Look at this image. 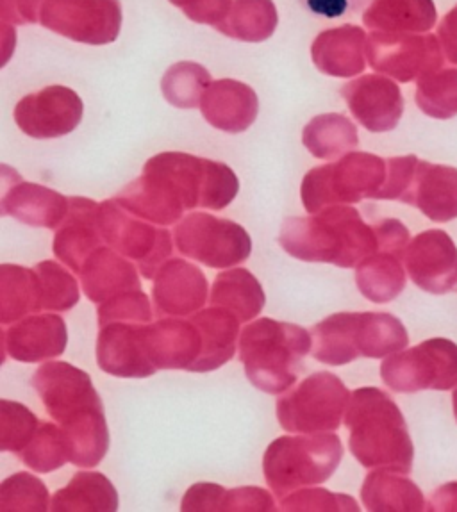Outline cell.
I'll list each match as a JSON object with an SVG mask.
<instances>
[{"label": "cell", "mask_w": 457, "mask_h": 512, "mask_svg": "<svg viewBox=\"0 0 457 512\" xmlns=\"http://www.w3.org/2000/svg\"><path fill=\"white\" fill-rule=\"evenodd\" d=\"M202 352L199 327L192 320L165 318L147 325V354L156 370L192 372Z\"/></svg>", "instance_id": "603a6c76"}, {"label": "cell", "mask_w": 457, "mask_h": 512, "mask_svg": "<svg viewBox=\"0 0 457 512\" xmlns=\"http://www.w3.org/2000/svg\"><path fill=\"white\" fill-rule=\"evenodd\" d=\"M306 11L313 17L336 20V18L350 17L368 8L372 0H299Z\"/></svg>", "instance_id": "f907efd6"}, {"label": "cell", "mask_w": 457, "mask_h": 512, "mask_svg": "<svg viewBox=\"0 0 457 512\" xmlns=\"http://www.w3.org/2000/svg\"><path fill=\"white\" fill-rule=\"evenodd\" d=\"M150 300L142 290L127 291L99 304L97 322L100 327L113 322L150 323L152 322Z\"/></svg>", "instance_id": "7bdbcfd3"}, {"label": "cell", "mask_w": 457, "mask_h": 512, "mask_svg": "<svg viewBox=\"0 0 457 512\" xmlns=\"http://www.w3.org/2000/svg\"><path fill=\"white\" fill-rule=\"evenodd\" d=\"M68 343L67 323L58 314H34L4 331V356L20 363L59 357Z\"/></svg>", "instance_id": "44dd1931"}, {"label": "cell", "mask_w": 457, "mask_h": 512, "mask_svg": "<svg viewBox=\"0 0 457 512\" xmlns=\"http://www.w3.org/2000/svg\"><path fill=\"white\" fill-rule=\"evenodd\" d=\"M441 49L452 65H457V6L450 9L438 27Z\"/></svg>", "instance_id": "f5cc1de1"}, {"label": "cell", "mask_w": 457, "mask_h": 512, "mask_svg": "<svg viewBox=\"0 0 457 512\" xmlns=\"http://www.w3.org/2000/svg\"><path fill=\"white\" fill-rule=\"evenodd\" d=\"M452 405H454V416H456L457 422V389L454 391V395H452Z\"/></svg>", "instance_id": "11a10c76"}, {"label": "cell", "mask_w": 457, "mask_h": 512, "mask_svg": "<svg viewBox=\"0 0 457 512\" xmlns=\"http://www.w3.org/2000/svg\"><path fill=\"white\" fill-rule=\"evenodd\" d=\"M54 512H113L118 509V493L111 480L99 471H79L50 500Z\"/></svg>", "instance_id": "4dcf8cb0"}, {"label": "cell", "mask_w": 457, "mask_h": 512, "mask_svg": "<svg viewBox=\"0 0 457 512\" xmlns=\"http://www.w3.org/2000/svg\"><path fill=\"white\" fill-rule=\"evenodd\" d=\"M420 159L416 156H399L386 159V181L375 200H397L406 204L415 181Z\"/></svg>", "instance_id": "f6af8a7d"}, {"label": "cell", "mask_w": 457, "mask_h": 512, "mask_svg": "<svg viewBox=\"0 0 457 512\" xmlns=\"http://www.w3.org/2000/svg\"><path fill=\"white\" fill-rule=\"evenodd\" d=\"M279 245L299 261L354 268L377 252V236L358 209L331 206L315 215L288 218Z\"/></svg>", "instance_id": "3957f363"}, {"label": "cell", "mask_w": 457, "mask_h": 512, "mask_svg": "<svg viewBox=\"0 0 457 512\" xmlns=\"http://www.w3.org/2000/svg\"><path fill=\"white\" fill-rule=\"evenodd\" d=\"M366 36L358 25H341L318 34L311 45L316 68L333 77H354L366 68Z\"/></svg>", "instance_id": "d4e9b609"}, {"label": "cell", "mask_w": 457, "mask_h": 512, "mask_svg": "<svg viewBox=\"0 0 457 512\" xmlns=\"http://www.w3.org/2000/svg\"><path fill=\"white\" fill-rule=\"evenodd\" d=\"M209 86L211 75L208 70L192 61H183L168 68L161 81V90L168 104L181 109L200 108Z\"/></svg>", "instance_id": "74e56055"}, {"label": "cell", "mask_w": 457, "mask_h": 512, "mask_svg": "<svg viewBox=\"0 0 457 512\" xmlns=\"http://www.w3.org/2000/svg\"><path fill=\"white\" fill-rule=\"evenodd\" d=\"M404 257L377 250L356 266V284L363 297L375 304H388L406 288Z\"/></svg>", "instance_id": "1f68e13d"}, {"label": "cell", "mask_w": 457, "mask_h": 512, "mask_svg": "<svg viewBox=\"0 0 457 512\" xmlns=\"http://www.w3.org/2000/svg\"><path fill=\"white\" fill-rule=\"evenodd\" d=\"M147 325L113 322L100 327L97 338L100 370L122 379H147L158 372L147 354Z\"/></svg>", "instance_id": "d6986e66"}, {"label": "cell", "mask_w": 457, "mask_h": 512, "mask_svg": "<svg viewBox=\"0 0 457 512\" xmlns=\"http://www.w3.org/2000/svg\"><path fill=\"white\" fill-rule=\"evenodd\" d=\"M100 204L84 197H72L67 216L56 229L54 254L72 272H81L86 259L102 247L99 225Z\"/></svg>", "instance_id": "7402d4cb"}, {"label": "cell", "mask_w": 457, "mask_h": 512, "mask_svg": "<svg viewBox=\"0 0 457 512\" xmlns=\"http://www.w3.org/2000/svg\"><path fill=\"white\" fill-rule=\"evenodd\" d=\"M36 414L25 405L11 400H0V448L2 452L20 455L34 432L40 427Z\"/></svg>", "instance_id": "b9f144b4"}, {"label": "cell", "mask_w": 457, "mask_h": 512, "mask_svg": "<svg viewBox=\"0 0 457 512\" xmlns=\"http://www.w3.org/2000/svg\"><path fill=\"white\" fill-rule=\"evenodd\" d=\"M427 511H457V482H449L436 489L429 498Z\"/></svg>", "instance_id": "db71d44e"}, {"label": "cell", "mask_w": 457, "mask_h": 512, "mask_svg": "<svg viewBox=\"0 0 457 512\" xmlns=\"http://www.w3.org/2000/svg\"><path fill=\"white\" fill-rule=\"evenodd\" d=\"M33 386L67 438L68 463L79 468L102 463L109 450V430L92 377L58 361L42 364L34 373Z\"/></svg>", "instance_id": "7a4b0ae2"}, {"label": "cell", "mask_w": 457, "mask_h": 512, "mask_svg": "<svg viewBox=\"0 0 457 512\" xmlns=\"http://www.w3.org/2000/svg\"><path fill=\"white\" fill-rule=\"evenodd\" d=\"M381 379L395 393L450 391L457 386V345L450 339L433 338L391 354L381 364Z\"/></svg>", "instance_id": "30bf717a"}, {"label": "cell", "mask_w": 457, "mask_h": 512, "mask_svg": "<svg viewBox=\"0 0 457 512\" xmlns=\"http://www.w3.org/2000/svg\"><path fill=\"white\" fill-rule=\"evenodd\" d=\"M350 113L370 133H388L404 115V97L397 83L383 74L361 75L341 88Z\"/></svg>", "instance_id": "e0dca14e"}, {"label": "cell", "mask_w": 457, "mask_h": 512, "mask_svg": "<svg viewBox=\"0 0 457 512\" xmlns=\"http://www.w3.org/2000/svg\"><path fill=\"white\" fill-rule=\"evenodd\" d=\"M350 395L343 380L334 373L309 375L277 400V420L288 432H334L347 414Z\"/></svg>", "instance_id": "9c48e42d"}, {"label": "cell", "mask_w": 457, "mask_h": 512, "mask_svg": "<svg viewBox=\"0 0 457 512\" xmlns=\"http://www.w3.org/2000/svg\"><path fill=\"white\" fill-rule=\"evenodd\" d=\"M42 311L38 275L18 265L0 266V322H18L25 316Z\"/></svg>", "instance_id": "836d02e7"}, {"label": "cell", "mask_w": 457, "mask_h": 512, "mask_svg": "<svg viewBox=\"0 0 457 512\" xmlns=\"http://www.w3.org/2000/svg\"><path fill=\"white\" fill-rule=\"evenodd\" d=\"M406 204L420 209L431 222L456 220L457 168L420 161Z\"/></svg>", "instance_id": "4316f807"}, {"label": "cell", "mask_w": 457, "mask_h": 512, "mask_svg": "<svg viewBox=\"0 0 457 512\" xmlns=\"http://www.w3.org/2000/svg\"><path fill=\"white\" fill-rule=\"evenodd\" d=\"M343 459L341 439L331 432L283 436L266 448L263 471L275 496L320 486L331 479Z\"/></svg>", "instance_id": "52a82bcc"}, {"label": "cell", "mask_w": 457, "mask_h": 512, "mask_svg": "<svg viewBox=\"0 0 457 512\" xmlns=\"http://www.w3.org/2000/svg\"><path fill=\"white\" fill-rule=\"evenodd\" d=\"M40 284V302L43 311L65 313L79 302V284L74 275L54 261H43L34 266Z\"/></svg>", "instance_id": "ab89813d"}, {"label": "cell", "mask_w": 457, "mask_h": 512, "mask_svg": "<svg viewBox=\"0 0 457 512\" xmlns=\"http://www.w3.org/2000/svg\"><path fill=\"white\" fill-rule=\"evenodd\" d=\"M83 100L67 86H47L25 95L15 106V122L22 133L36 140L61 138L83 120Z\"/></svg>", "instance_id": "9a60e30c"}, {"label": "cell", "mask_w": 457, "mask_h": 512, "mask_svg": "<svg viewBox=\"0 0 457 512\" xmlns=\"http://www.w3.org/2000/svg\"><path fill=\"white\" fill-rule=\"evenodd\" d=\"M70 199L58 191L34 182L22 181L17 170L2 166V215L13 216L18 222L31 227L58 229L65 220Z\"/></svg>", "instance_id": "ac0fdd59"}, {"label": "cell", "mask_w": 457, "mask_h": 512, "mask_svg": "<svg viewBox=\"0 0 457 512\" xmlns=\"http://www.w3.org/2000/svg\"><path fill=\"white\" fill-rule=\"evenodd\" d=\"M374 229L377 236V250H386L397 256L406 257L411 241H409L408 227L404 223L395 218H386L375 223Z\"/></svg>", "instance_id": "681fc988"}, {"label": "cell", "mask_w": 457, "mask_h": 512, "mask_svg": "<svg viewBox=\"0 0 457 512\" xmlns=\"http://www.w3.org/2000/svg\"><path fill=\"white\" fill-rule=\"evenodd\" d=\"M209 125L224 133H245L256 122L259 100L249 84L220 79L211 83L200 104Z\"/></svg>", "instance_id": "cb8c5ba5"}, {"label": "cell", "mask_w": 457, "mask_h": 512, "mask_svg": "<svg viewBox=\"0 0 457 512\" xmlns=\"http://www.w3.org/2000/svg\"><path fill=\"white\" fill-rule=\"evenodd\" d=\"M277 22L279 17L272 0H234L229 15L217 29L234 40L259 43L274 34Z\"/></svg>", "instance_id": "d590c367"}, {"label": "cell", "mask_w": 457, "mask_h": 512, "mask_svg": "<svg viewBox=\"0 0 457 512\" xmlns=\"http://www.w3.org/2000/svg\"><path fill=\"white\" fill-rule=\"evenodd\" d=\"M20 461L29 470L50 473L68 463L67 438L63 430L54 423L42 422L34 432L33 439L25 446Z\"/></svg>", "instance_id": "f35d334b"}, {"label": "cell", "mask_w": 457, "mask_h": 512, "mask_svg": "<svg viewBox=\"0 0 457 512\" xmlns=\"http://www.w3.org/2000/svg\"><path fill=\"white\" fill-rule=\"evenodd\" d=\"M302 143L318 159H336L358 147V129L340 113L315 116L302 131Z\"/></svg>", "instance_id": "e575fe53"}, {"label": "cell", "mask_w": 457, "mask_h": 512, "mask_svg": "<svg viewBox=\"0 0 457 512\" xmlns=\"http://www.w3.org/2000/svg\"><path fill=\"white\" fill-rule=\"evenodd\" d=\"M40 24L86 45L113 43L122 29L120 0H47Z\"/></svg>", "instance_id": "5bb4252c"}, {"label": "cell", "mask_w": 457, "mask_h": 512, "mask_svg": "<svg viewBox=\"0 0 457 512\" xmlns=\"http://www.w3.org/2000/svg\"><path fill=\"white\" fill-rule=\"evenodd\" d=\"M361 500L366 511L418 512L425 507L424 493L406 473L375 470L366 475Z\"/></svg>", "instance_id": "f546056e"}, {"label": "cell", "mask_w": 457, "mask_h": 512, "mask_svg": "<svg viewBox=\"0 0 457 512\" xmlns=\"http://www.w3.org/2000/svg\"><path fill=\"white\" fill-rule=\"evenodd\" d=\"M138 272L140 270L117 250L99 247L86 259L79 275L84 295L93 304H102L127 291L142 290Z\"/></svg>", "instance_id": "484cf974"}, {"label": "cell", "mask_w": 457, "mask_h": 512, "mask_svg": "<svg viewBox=\"0 0 457 512\" xmlns=\"http://www.w3.org/2000/svg\"><path fill=\"white\" fill-rule=\"evenodd\" d=\"M190 320L199 327L202 338V352L193 364L192 372H213L229 363L236 352L240 318L225 307L213 306L192 314Z\"/></svg>", "instance_id": "83f0119b"}, {"label": "cell", "mask_w": 457, "mask_h": 512, "mask_svg": "<svg viewBox=\"0 0 457 512\" xmlns=\"http://www.w3.org/2000/svg\"><path fill=\"white\" fill-rule=\"evenodd\" d=\"M438 20L433 0H372L363 24L384 33H429Z\"/></svg>", "instance_id": "f1b7e54d"}, {"label": "cell", "mask_w": 457, "mask_h": 512, "mask_svg": "<svg viewBox=\"0 0 457 512\" xmlns=\"http://www.w3.org/2000/svg\"><path fill=\"white\" fill-rule=\"evenodd\" d=\"M265 300L261 282L247 268L218 273L211 288V304L233 311L240 322L254 320L263 311Z\"/></svg>", "instance_id": "d6a6232c"}, {"label": "cell", "mask_w": 457, "mask_h": 512, "mask_svg": "<svg viewBox=\"0 0 457 512\" xmlns=\"http://www.w3.org/2000/svg\"><path fill=\"white\" fill-rule=\"evenodd\" d=\"M311 336L313 357L329 366L388 357L409 343L404 323L390 313H336L316 323Z\"/></svg>", "instance_id": "8992f818"}, {"label": "cell", "mask_w": 457, "mask_h": 512, "mask_svg": "<svg viewBox=\"0 0 457 512\" xmlns=\"http://www.w3.org/2000/svg\"><path fill=\"white\" fill-rule=\"evenodd\" d=\"M274 498L266 489L247 488L227 489L222 511H275Z\"/></svg>", "instance_id": "7dc6e473"}, {"label": "cell", "mask_w": 457, "mask_h": 512, "mask_svg": "<svg viewBox=\"0 0 457 512\" xmlns=\"http://www.w3.org/2000/svg\"><path fill=\"white\" fill-rule=\"evenodd\" d=\"M102 238L127 259H133L143 279L152 281L159 268L174 254L172 236L133 215L117 200H104L99 209Z\"/></svg>", "instance_id": "7c38bea8"}, {"label": "cell", "mask_w": 457, "mask_h": 512, "mask_svg": "<svg viewBox=\"0 0 457 512\" xmlns=\"http://www.w3.org/2000/svg\"><path fill=\"white\" fill-rule=\"evenodd\" d=\"M366 58L375 72L399 83L418 81L443 68L440 38L429 33H384L374 31L366 40Z\"/></svg>", "instance_id": "4fadbf2b"}, {"label": "cell", "mask_w": 457, "mask_h": 512, "mask_svg": "<svg viewBox=\"0 0 457 512\" xmlns=\"http://www.w3.org/2000/svg\"><path fill=\"white\" fill-rule=\"evenodd\" d=\"M386 181V159L368 152H350L336 163L309 170L300 199L309 215L325 207L374 199Z\"/></svg>", "instance_id": "ba28073f"}, {"label": "cell", "mask_w": 457, "mask_h": 512, "mask_svg": "<svg viewBox=\"0 0 457 512\" xmlns=\"http://www.w3.org/2000/svg\"><path fill=\"white\" fill-rule=\"evenodd\" d=\"M240 191L233 168L206 157L163 152L150 157L143 174L115 200L147 222L174 225L195 207L225 209Z\"/></svg>", "instance_id": "6da1fadb"}, {"label": "cell", "mask_w": 457, "mask_h": 512, "mask_svg": "<svg viewBox=\"0 0 457 512\" xmlns=\"http://www.w3.org/2000/svg\"><path fill=\"white\" fill-rule=\"evenodd\" d=\"M225 493L227 489L222 488L220 484L197 482L184 493L181 509L190 512L222 511Z\"/></svg>", "instance_id": "c3c4849f"}, {"label": "cell", "mask_w": 457, "mask_h": 512, "mask_svg": "<svg viewBox=\"0 0 457 512\" xmlns=\"http://www.w3.org/2000/svg\"><path fill=\"white\" fill-rule=\"evenodd\" d=\"M349 448L368 470H413L415 446L399 405L379 388L352 391L345 414Z\"/></svg>", "instance_id": "277c9868"}, {"label": "cell", "mask_w": 457, "mask_h": 512, "mask_svg": "<svg viewBox=\"0 0 457 512\" xmlns=\"http://www.w3.org/2000/svg\"><path fill=\"white\" fill-rule=\"evenodd\" d=\"M174 241L183 256L217 270L245 263L252 252L249 232L240 223L208 213H192L177 223Z\"/></svg>", "instance_id": "8fae6325"}, {"label": "cell", "mask_w": 457, "mask_h": 512, "mask_svg": "<svg viewBox=\"0 0 457 512\" xmlns=\"http://www.w3.org/2000/svg\"><path fill=\"white\" fill-rule=\"evenodd\" d=\"M152 298L159 316L199 313L208 302V279L199 266L184 259H168L154 277Z\"/></svg>", "instance_id": "ffe728a7"}, {"label": "cell", "mask_w": 457, "mask_h": 512, "mask_svg": "<svg viewBox=\"0 0 457 512\" xmlns=\"http://www.w3.org/2000/svg\"><path fill=\"white\" fill-rule=\"evenodd\" d=\"M409 279L420 290L445 295L457 286V247L441 229L418 234L404 257Z\"/></svg>", "instance_id": "2e32d148"}, {"label": "cell", "mask_w": 457, "mask_h": 512, "mask_svg": "<svg viewBox=\"0 0 457 512\" xmlns=\"http://www.w3.org/2000/svg\"><path fill=\"white\" fill-rule=\"evenodd\" d=\"M47 0H2V22L4 24H36L40 22L43 4Z\"/></svg>", "instance_id": "816d5d0a"}, {"label": "cell", "mask_w": 457, "mask_h": 512, "mask_svg": "<svg viewBox=\"0 0 457 512\" xmlns=\"http://www.w3.org/2000/svg\"><path fill=\"white\" fill-rule=\"evenodd\" d=\"M238 345L252 386L268 395H281L297 382L313 336L295 323L259 318L243 329Z\"/></svg>", "instance_id": "5b68a950"}, {"label": "cell", "mask_w": 457, "mask_h": 512, "mask_svg": "<svg viewBox=\"0 0 457 512\" xmlns=\"http://www.w3.org/2000/svg\"><path fill=\"white\" fill-rule=\"evenodd\" d=\"M49 504V489L27 471L11 475L0 486V511L45 512Z\"/></svg>", "instance_id": "60d3db41"}, {"label": "cell", "mask_w": 457, "mask_h": 512, "mask_svg": "<svg viewBox=\"0 0 457 512\" xmlns=\"http://www.w3.org/2000/svg\"><path fill=\"white\" fill-rule=\"evenodd\" d=\"M416 106L436 120L457 116V68H440L416 81Z\"/></svg>", "instance_id": "8d00e7d4"}, {"label": "cell", "mask_w": 457, "mask_h": 512, "mask_svg": "<svg viewBox=\"0 0 457 512\" xmlns=\"http://www.w3.org/2000/svg\"><path fill=\"white\" fill-rule=\"evenodd\" d=\"M234 0H170L186 17L197 24L217 27L233 8Z\"/></svg>", "instance_id": "bcb514c9"}, {"label": "cell", "mask_w": 457, "mask_h": 512, "mask_svg": "<svg viewBox=\"0 0 457 512\" xmlns=\"http://www.w3.org/2000/svg\"><path fill=\"white\" fill-rule=\"evenodd\" d=\"M279 509L281 511L358 512L359 505L350 495L333 493L324 488H304L284 496Z\"/></svg>", "instance_id": "ee69618b"}]
</instances>
